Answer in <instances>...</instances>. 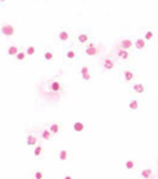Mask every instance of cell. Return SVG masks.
<instances>
[{"label":"cell","mask_w":158,"mask_h":179,"mask_svg":"<svg viewBox=\"0 0 158 179\" xmlns=\"http://www.w3.org/2000/svg\"><path fill=\"white\" fill-rule=\"evenodd\" d=\"M34 178L35 179H42L44 178V171L42 170H35L34 171Z\"/></svg>","instance_id":"28"},{"label":"cell","mask_w":158,"mask_h":179,"mask_svg":"<svg viewBox=\"0 0 158 179\" xmlns=\"http://www.w3.org/2000/svg\"><path fill=\"white\" fill-rule=\"evenodd\" d=\"M25 142H26V146H27V147H35V146L39 143V138H37L35 134L29 133V134L26 135Z\"/></svg>","instance_id":"11"},{"label":"cell","mask_w":158,"mask_h":179,"mask_svg":"<svg viewBox=\"0 0 158 179\" xmlns=\"http://www.w3.org/2000/svg\"><path fill=\"white\" fill-rule=\"evenodd\" d=\"M134 48L138 52H144L148 49V41H146L143 36H139L134 39Z\"/></svg>","instance_id":"3"},{"label":"cell","mask_w":158,"mask_h":179,"mask_svg":"<svg viewBox=\"0 0 158 179\" xmlns=\"http://www.w3.org/2000/svg\"><path fill=\"white\" fill-rule=\"evenodd\" d=\"M57 157H58V161H61V162L68 161V159H69V151H67V150H59Z\"/></svg>","instance_id":"19"},{"label":"cell","mask_w":158,"mask_h":179,"mask_svg":"<svg viewBox=\"0 0 158 179\" xmlns=\"http://www.w3.org/2000/svg\"><path fill=\"white\" fill-rule=\"evenodd\" d=\"M0 34L5 37H12L15 34V29H14V26L10 23H3L0 26Z\"/></svg>","instance_id":"2"},{"label":"cell","mask_w":158,"mask_h":179,"mask_svg":"<svg viewBox=\"0 0 158 179\" xmlns=\"http://www.w3.org/2000/svg\"><path fill=\"white\" fill-rule=\"evenodd\" d=\"M49 90L52 93H61L63 90V84L59 80H53L49 83Z\"/></svg>","instance_id":"10"},{"label":"cell","mask_w":158,"mask_h":179,"mask_svg":"<svg viewBox=\"0 0 158 179\" xmlns=\"http://www.w3.org/2000/svg\"><path fill=\"white\" fill-rule=\"evenodd\" d=\"M135 166H136V164H135L134 160L129 159V160L125 161V169H126L127 171H133V170L135 169Z\"/></svg>","instance_id":"24"},{"label":"cell","mask_w":158,"mask_h":179,"mask_svg":"<svg viewBox=\"0 0 158 179\" xmlns=\"http://www.w3.org/2000/svg\"><path fill=\"white\" fill-rule=\"evenodd\" d=\"M44 59L46 62H53L54 59V53L52 50H45L44 52Z\"/></svg>","instance_id":"26"},{"label":"cell","mask_w":158,"mask_h":179,"mask_svg":"<svg viewBox=\"0 0 158 179\" xmlns=\"http://www.w3.org/2000/svg\"><path fill=\"white\" fill-rule=\"evenodd\" d=\"M53 137H54L53 133H52L48 128H45V129L41 130V138H42V140H45V142H49V140H52Z\"/></svg>","instance_id":"21"},{"label":"cell","mask_w":158,"mask_h":179,"mask_svg":"<svg viewBox=\"0 0 158 179\" xmlns=\"http://www.w3.org/2000/svg\"><path fill=\"white\" fill-rule=\"evenodd\" d=\"M25 52H26V54H27L29 57H32V56H35V54H36V48H35L34 45H30V46L26 48Z\"/></svg>","instance_id":"27"},{"label":"cell","mask_w":158,"mask_h":179,"mask_svg":"<svg viewBox=\"0 0 158 179\" xmlns=\"http://www.w3.org/2000/svg\"><path fill=\"white\" fill-rule=\"evenodd\" d=\"M26 57H27V54H26V52H23V50H19L17 54H15V61L17 62H23L25 59H26Z\"/></svg>","instance_id":"25"},{"label":"cell","mask_w":158,"mask_h":179,"mask_svg":"<svg viewBox=\"0 0 158 179\" xmlns=\"http://www.w3.org/2000/svg\"><path fill=\"white\" fill-rule=\"evenodd\" d=\"M64 59H67V61H76L77 59V52L73 48H66V50H64Z\"/></svg>","instance_id":"12"},{"label":"cell","mask_w":158,"mask_h":179,"mask_svg":"<svg viewBox=\"0 0 158 179\" xmlns=\"http://www.w3.org/2000/svg\"><path fill=\"white\" fill-rule=\"evenodd\" d=\"M64 179H72V177H71V175H67V177H64Z\"/></svg>","instance_id":"29"},{"label":"cell","mask_w":158,"mask_h":179,"mask_svg":"<svg viewBox=\"0 0 158 179\" xmlns=\"http://www.w3.org/2000/svg\"><path fill=\"white\" fill-rule=\"evenodd\" d=\"M48 129L53 133V135H57V134L61 133L62 125H61V122H50V124L48 125Z\"/></svg>","instance_id":"16"},{"label":"cell","mask_w":158,"mask_h":179,"mask_svg":"<svg viewBox=\"0 0 158 179\" xmlns=\"http://www.w3.org/2000/svg\"><path fill=\"white\" fill-rule=\"evenodd\" d=\"M143 37L148 41V43H152V41H154L156 40V32L152 30V29H145L143 31Z\"/></svg>","instance_id":"14"},{"label":"cell","mask_w":158,"mask_h":179,"mask_svg":"<svg viewBox=\"0 0 158 179\" xmlns=\"http://www.w3.org/2000/svg\"><path fill=\"white\" fill-rule=\"evenodd\" d=\"M118 46L122 48V49L131 50L134 49V39H131V37H125V39L118 41Z\"/></svg>","instance_id":"9"},{"label":"cell","mask_w":158,"mask_h":179,"mask_svg":"<svg viewBox=\"0 0 158 179\" xmlns=\"http://www.w3.org/2000/svg\"><path fill=\"white\" fill-rule=\"evenodd\" d=\"M85 124L82 121H80V120H76L73 121V125H72V129H73V132L75 133H82L85 132Z\"/></svg>","instance_id":"17"},{"label":"cell","mask_w":158,"mask_h":179,"mask_svg":"<svg viewBox=\"0 0 158 179\" xmlns=\"http://www.w3.org/2000/svg\"><path fill=\"white\" fill-rule=\"evenodd\" d=\"M122 80H123V83H125V84L133 83V81L135 80V70H133V68L125 70L123 74H122Z\"/></svg>","instance_id":"6"},{"label":"cell","mask_w":158,"mask_h":179,"mask_svg":"<svg viewBox=\"0 0 158 179\" xmlns=\"http://www.w3.org/2000/svg\"><path fill=\"white\" fill-rule=\"evenodd\" d=\"M5 2H7V0H0V4H4Z\"/></svg>","instance_id":"30"},{"label":"cell","mask_w":158,"mask_h":179,"mask_svg":"<svg viewBox=\"0 0 158 179\" xmlns=\"http://www.w3.org/2000/svg\"><path fill=\"white\" fill-rule=\"evenodd\" d=\"M141 107V102L138 97H131L129 99V103H127V110L130 112H138Z\"/></svg>","instance_id":"4"},{"label":"cell","mask_w":158,"mask_h":179,"mask_svg":"<svg viewBox=\"0 0 158 179\" xmlns=\"http://www.w3.org/2000/svg\"><path fill=\"white\" fill-rule=\"evenodd\" d=\"M117 57H118V59H121V61H129L130 57H131V54H130V50L119 48V49L117 50Z\"/></svg>","instance_id":"15"},{"label":"cell","mask_w":158,"mask_h":179,"mask_svg":"<svg viewBox=\"0 0 158 179\" xmlns=\"http://www.w3.org/2000/svg\"><path fill=\"white\" fill-rule=\"evenodd\" d=\"M153 173H154V170L152 169V167H145V169H143L140 171V177L144 178V179H149V178L153 177Z\"/></svg>","instance_id":"22"},{"label":"cell","mask_w":158,"mask_h":179,"mask_svg":"<svg viewBox=\"0 0 158 179\" xmlns=\"http://www.w3.org/2000/svg\"><path fill=\"white\" fill-rule=\"evenodd\" d=\"M156 35H158V25H157V29H156Z\"/></svg>","instance_id":"31"},{"label":"cell","mask_w":158,"mask_h":179,"mask_svg":"<svg viewBox=\"0 0 158 179\" xmlns=\"http://www.w3.org/2000/svg\"><path fill=\"white\" fill-rule=\"evenodd\" d=\"M69 37H71L69 32L66 30H61L57 32V40H59V41H68Z\"/></svg>","instance_id":"18"},{"label":"cell","mask_w":158,"mask_h":179,"mask_svg":"<svg viewBox=\"0 0 158 179\" xmlns=\"http://www.w3.org/2000/svg\"><path fill=\"white\" fill-rule=\"evenodd\" d=\"M102 67L106 70V71H112L116 67V61L112 57H106L102 62Z\"/></svg>","instance_id":"8"},{"label":"cell","mask_w":158,"mask_h":179,"mask_svg":"<svg viewBox=\"0 0 158 179\" xmlns=\"http://www.w3.org/2000/svg\"><path fill=\"white\" fill-rule=\"evenodd\" d=\"M42 152H44V147H42L41 144L37 143L35 147H34V151H32V155H34L35 159H40L42 156Z\"/></svg>","instance_id":"20"},{"label":"cell","mask_w":158,"mask_h":179,"mask_svg":"<svg viewBox=\"0 0 158 179\" xmlns=\"http://www.w3.org/2000/svg\"><path fill=\"white\" fill-rule=\"evenodd\" d=\"M18 52H19V48L17 45H10L7 49V56L8 57H15V54H17Z\"/></svg>","instance_id":"23"},{"label":"cell","mask_w":158,"mask_h":179,"mask_svg":"<svg viewBox=\"0 0 158 179\" xmlns=\"http://www.w3.org/2000/svg\"><path fill=\"white\" fill-rule=\"evenodd\" d=\"M76 41H77L79 44L86 45L90 41V35L88 34V32H80V34L76 36Z\"/></svg>","instance_id":"13"},{"label":"cell","mask_w":158,"mask_h":179,"mask_svg":"<svg viewBox=\"0 0 158 179\" xmlns=\"http://www.w3.org/2000/svg\"><path fill=\"white\" fill-rule=\"evenodd\" d=\"M80 76H81V79L85 81V83H90V81H91V71H90V67L88 66V64H85V66L81 67Z\"/></svg>","instance_id":"7"},{"label":"cell","mask_w":158,"mask_h":179,"mask_svg":"<svg viewBox=\"0 0 158 179\" xmlns=\"http://www.w3.org/2000/svg\"><path fill=\"white\" fill-rule=\"evenodd\" d=\"M84 53L88 57H96L98 54H99V48H98L95 43L89 41L88 44H86V46L84 48Z\"/></svg>","instance_id":"1"},{"label":"cell","mask_w":158,"mask_h":179,"mask_svg":"<svg viewBox=\"0 0 158 179\" xmlns=\"http://www.w3.org/2000/svg\"><path fill=\"white\" fill-rule=\"evenodd\" d=\"M131 91L134 94H144L148 91V85L144 83H134L131 85Z\"/></svg>","instance_id":"5"}]
</instances>
